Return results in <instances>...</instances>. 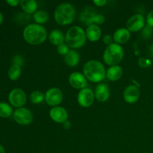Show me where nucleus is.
<instances>
[{
	"mask_svg": "<svg viewBox=\"0 0 153 153\" xmlns=\"http://www.w3.org/2000/svg\"><path fill=\"white\" fill-rule=\"evenodd\" d=\"M105 21V18L102 14H100V13H96L93 17V24H96V25H102Z\"/></svg>",
	"mask_w": 153,
	"mask_h": 153,
	"instance_id": "nucleus-27",
	"label": "nucleus"
},
{
	"mask_svg": "<svg viewBox=\"0 0 153 153\" xmlns=\"http://www.w3.org/2000/svg\"><path fill=\"white\" fill-rule=\"evenodd\" d=\"M122 76L123 69L119 65L111 66L106 71V78L111 82L119 80L122 77Z\"/></svg>",
	"mask_w": 153,
	"mask_h": 153,
	"instance_id": "nucleus-17",
	"label": "nucleus"
},
{
	"mask_svg": "<svg viewBox=\"0 0 153 153\" xmlns=\"http://www.w3.org/2000/svg\"><path fill=\"white\" fill-rule=\"evenodd\" d=\"M12 63L13 65H17L19 67H22L24 64V60L20 55H15L12 59Z\"/></svg>",
	"mask_w": 153,
	"mask_h": 153,
	"instance_id": "nucleus-29",
	"label": "nucleus"
},
{
	"mask_svg": "<svg viewBox=\"0 0 153 153\" xmlns=\"http://www.w3.org/2000/svg\"><path fill=\"white\" fill-rule=\"evenodd\" d=\"M13 118L16 123L21 126H27L33 121V114L26 108H19L16 109L13 113Z\"/></svg>",
	"mask_w": 153,
	"mask_h": 153,
	"instance_id": "nucleus-6",
	"label": "nucleus"
},
{
	"mask_svg": "<svg viewBox=\"0 0 153 153\" xmlns=\"http://www.w3.org/2000/svg\"><path fill=\"white\" fill-rule=\"evenodd\" d=\"M63 93L59 88H51L45 94V101L49 105L55 107L58 106L63 101Z\"/></svg>",
	"mask_w": 153,
	"mask_h": 153,
	"instance_id": "nucleus-8",
	"label": "nucleus"
},
{
	"mask_svg": "<svg viewBox=\"0 0 153 153\" xmlns=\"http://www.w3.org/2000/svg\"><path fill=\"white\" fill-rule=\"evenodd\" d=\"M69 46L65 43H63V44L60 45L57 47V52H58V54H60L61 55H64L65 56L69 52H70V49H69Z\"/></svg>",
	"mask_w": 153,
	"mask_h": 153,
	"instance_id": "nucleus-28",
	"label": "nucleus"
},
{
	"mask_svg": "<svg viewBox=\"0 0 153 153\" xmlns=\"http://www.w3.org/2000/svg\"><path fill=\"white\" fill-rule=\"evenodd\" d=\"M63 126H64V128H66V129H69V128H71V123H70V121L68 120L64 122V123H63Z\"/></svg>",
	"mask_w": 153,
	"mask_h": 153,
	"instance_id": "nucleus-35",
	"label": "nucleus"
},
{
	"mask_svg": "<svg viewBox=\"0 0 153 153\" xmlns=\"http://www.w3.org/2000/svg\"><path fill=\"white\" fill-rule=\"evenodd\" d=\"M85 33H86L87 39H88L91 42L98 41L102 35L101 28L96 24H91L88 25Z\"/></svg>",
	"mask_w": 153,
	"mask_h": 153,
	"instance_id": "nucleus-16",
	"label": "nucleus"
},
{
	"mask_svg": "<svg viewBox=\"0 0 153 153\" xmlns=\"http://www.w3.org/2000/svg\"><path fill=\"white\" fill-rule=\"evenodd\" d=\"M86 33L83 28L78 25L72 26L68 29L65 35V41L69 47L79 49L86 43Z\"/></svg>",
	"mask_w": 153,
	"mask_h": 153,
	"instance_id": "nucleus-4",
	"label": "nucleus"
},
{
	"mask_svg": "<svg viewBox=\"0 0 153 153\" xmlns=\"http://www.w3.org/2000/svg\"><path fill=\"white\" fill-rule=\"evenodd\" d=\"M146 23L153 28V10H151L146 16Z\"/></svg>",
	"mask_w": 153,
	"mask_h": 153,
	"instance_id": "nucleus-32",
	"label": "nucleus"
},
{
	"mask_svg": "<svg viewBox=\"0 0 153 153\" xmlns=\"http://www.w3.org/2000/svg\"><path fill=\"white\" fill-rule=\"evenodd\" d=\"M140 97V91L138 87L130 85L126 88L123 91V99L127 103L134 104Z\"/></svg>",
	"mask_w": 153,
	"mask_h": 153,
	"instance_id": "nucleus-13",
	"label": "nucleus"
},
{
	"mask_svg": "<svg viewBox=\"0 0 153 153\" xmlns=\"http://www.w3.org/2000/svg\"><path fill=\"white\" fill-rule=\"evenodd\" d=\"M83 74L90 82L100 83L106 77V70L100 61L91 60L83 66Z\"/></svg>",
	"mask_w": 153,
	"mask_h": 153,
	"instance_id": "nucleus-1",
	"label": "nucleus"
},
{
	"mask_svg": "<svg viewBox=\"0 0 153 153\" xmlns=\"http://www.w3.org/2000/svg\"><path fill=\"white\" fill-rule=\"evenodd\" d=\"M30 100L34 104H40L45 100V94L39 91H34L30 94Z\"/></svg>",
	"mask_w": 153,
	"mask_h": 153,
	"instance_id": "nucleus-25",
	"label": "nucleus"
},
{
	"mask_svg": "<svg viewBox=\"0 0 153 153\" xmlns=\"http://www.w3.org/2000/svg\"><path fill=\"white\" fill-rule=\"evenodd\" d=\"M131 32L126 28H118L113 35L114 41L117 44H124L129 40Z\"/></svg>",
	"mask_w": 153,
	"mask_h": 153,
	"instance_id": "nucleus-15",
	"label": "nucleus"
},
{
	"mask_svg": "<svg viewBox=\"0 0 153 153\" xmlns=\"http://www.w3.org/2000/svg\"><path fill=\"white\" fill-rule=\"evenodd\" d=\"M13 108L7 103L1 102H0V117L7 118L13 115Z\"/></svg>",
	"mask_w": 153,
	"mask_h": 153,
	"instance_id": "nucleus-23",
	"label": "nucleus"
},
{
	"mask_svg": "<svg viewBox=\"0 0 153 153\" xmlns=\"http://www.w3.org/2000/svg\"><path fill=\"white\" fill-rule=\"evenodd\" d=\"M20 6L23 11L28 14H34L37 9V3L34 0H21Z\"/></svg>",
	"mask_w": 153,
	"mask_h": 153,
	"instance_id": "nucleus-20",
	"label": "nucleus"
},
{
	"mask_svg": "<svg viewBox=\"0 0 153 153\" xmlns=\"http://www.w3.org/2000/svg\"><path fill=\"white\" fill-rule=\"evenodd\" d=\"M95 98L100 102H105L110 97V89L106 84L100 83L97 85L94 91Z\"/></svg>",
	"mask_w": 153,
	"mask_h": 153,
	"instance_id": "nucleus-14",
	"label": "nucleus"
},
{
	"mask_svg": "<svg viewBox=\"0 0 153 153\" xmlns=\"http://www.w3.org/2000/svg\"><path fill=\"white\" fill-rule=\"evenodd\" d=\"M102 41L105 44L109 46V45H111L112 43H114V38L111 34H105V35L103 36Z\"/></svg>",
	"mask_w": 153,
	"mask_h": 153,
	"instance_id": "nucleus-31",
	"label": "nucleus"
},
{
	"mask_svg": "<svg viewBox=\"0 0 153 153\" xmlns=\"http://www.w3.org/2000/svg\"><path fill=\"white\" fill-rule=\"evenodd\" d=\"M49 116L54 122L57 123H64L67 120L68 113L67 110L61 106H55L49 111Z\"/></svg>",
	"mask_w": 153,
	"mask_h": 153,
	"instance_id": "nucleus-12",
	"label": "nucleus"
},
{
	"mask_svg": "<svg viewBox=\"0 0 153 153\" xmlns=\"http://www.w3.org/2000/svg\"><path fill=\"white\" fill-rule=\"evenodd\" d=\"M96 12L94 10H91L90 8H86L84 11H82L80 14V19L85 25H91L93 24V17L96 14Z\"/></svg>",
	"mask_w": 153,
	"mask_h": 153,
	"instance_id": "nucleus-21",
	"label": "nucleus"
},
{
	"mask_svg": "<svg viewBox=\"0 0 153 153\" xmlns=\"http://www.w3.org/2000/svg\"><path fill=\"white\" fill-rule=\"evenodd\" d=\"M93 2L95 5L98 6V7H102L107 3V1L106 0H94Z\"/></svg>",
	"mask_w": 153,
	"mask_h": 153,
	"instance_id": "nucleus-33",
	"label": "nucleus"
},
{
	"mask_svg": "<svg viewBox=\"0 0 153 153\" xmlns=\"http://www.w3.org/2000/svg\"><path fill=\"white\" fill-rule=\"evenodd\" d=\"M0 153H5V149L1 144H0Z\"/></svg>",
	"mask_w": 153,
	"mask_h": 153,
	"instance_id": "nucleus-37",
	"label": "nucleus"
},
{
	"mask_svg": "<svg viewBox=\"0 0 153 153\" xmlns=\"http://www.w3.org/2000/svg\"><path fill=\"white\" fill-rule=\"evenodd\" d=\"M69 83L73 88L82 90L87 88L88 79L85 78L83 73H81L79 72H74L69 76Z\"/></svg>",
	"mask_w": 153,
	"mask_h": 153,
	"instance_id": "nucleus-11",
	"label": "nucleus"
},
{
	"mask_svg": "<svg viewBox=\"0 0 153 153\" xmlns=\"http://www.w3.org/2000/svg\"><path fill=\"white\" fill-rule=\"evenodd\" d=\"M124 51L122 46L117 43H112L107 46L103 53V60L107 65L115 66L122 61Z\"/></svg>",
	"mask_w": 153,
	"mask_h": 153,
	"instance_id": "nucleus-5",
	"label": "nucleus"
},
{
	"mask_svg": "<svg viewBox=\"0 0 153 153\" xmlns=\"http://www.w3.org/2000/svg\"><path fill=\"white\" fill-rule=\"evenodd\" d=\"M149 55H150V56L152 57V58H153V45L149 48Z\"/></svg>",
	"mask_w": 153,
	"mask_h": 153,
	"instance_id": "nucleus-36",
	"label": "nucleus"
},
{
	"mask_svg": "<svg viewBox=\"0 0 153 153\" xmlns=\"http://www.w3.org/2000/svg\"><path fill=\"white\" fill-rule=\"evenodd\" d=\"M49 40L52 44L58 46L64 43L65 37L61 31L58 29H54L49 34Z\"/></svg>",
	"mask_w": 153,
	"mask_h": 153,
	"instance_id": "nucleus-18",
	"label": "nucleus"
},
{
	"mask_svg": "<svg viewBox=\"0 0 153 153\" xmlns=\"http://www.w3.org/2000/svg\"><path fill=\"white\" fill-rule=\"evenodd\" d=\"M47 37V31L41 25L34 23L26 25L23 30V38L31 45L43 43Z\"/></svg>",
	"mask_w": 153,
	"mask_h": 153,
	"instance_id": "nucleus-2",
	"label": "nucleus"
},
{
	"mask_svg": "<svg viewBox=\"0 0 153 153\" xmlns=\"http://www.w3.org/2000/svg\"><path fill=\"white\" fill-rule=\"evenodd\" d=\"M21 73H22L21 67L17 65H12L9 68L8 72H7V76L11 81H16L21 76Z\"/></svg>",
	"mask_w": 153,
	"mask_h": 153,
	"instance_id": "nucleus-24",
	"label": "nucleus"
},
{
	"mask_svg": "<svg viewBox=\"0 0 153 153\" xmlns=\"http://www.w3.org/2000/svg\"><path fill=\"white\" fill-rule=\"evenodd\" d=\"M33 19H34L36 23L39 24V25L44 24L49 20V14L45 10H37L33 14Z\"/></svg>",
	"mask_w": 153,
	"mask_h": 153,
	"instance_id": "nucleus-22",
	"label": "nucleus"
},
{
	"mask_svg": "<svg viewBox=\"0 0 153 153\" xmlns=\"http://www.w3.org/2000/svg\"><path fill=\"white\" fill-rule=\"evenodd\" d=\"M95 99L94 92L89 88L80 90L78 94L77 101L79 105L83 108H88L93 104Z\"/></svg>",
	"mask_w": 153,
	"mask_h": 153,
	"instance_id": "nucleus-10",
	"label": "nucleus"
},
{
	"mask_svg": "<svg viewBox=\"0 0 153 153\" xmlns=\"http://www.w3.org/2000/svg\"><path fill=\"white\" fill-rule=\"evenodd\" d=\"M138 64L140 65V67L146 68V67H150V65L152 64V62L149 59H147V58H140L138 61Z\"/></svg>",
	"mask_w": 153,
	"mask_h": 153,
	"instance_id": "nucleus-30",
	"label": "nucleus"
},
{
	"mask_svg": "<svg viewBox=\"0 0 153 153\" xmlns=\"http://www.w3.org/2000/svg\"><path fill=\"white\" fill-rule=\"evenodd\" d=\"M145 22L146 19L144 16L140 13H136L127 20L126 28L130 32H137L143 29Z\"/></svg>",
	"mask_w": 153,
	"mask_h": 153,
	"instance_id": "nucleus-9",
	"label": "nucleus"
},
{
	"mask_svg": "<svg viewBox=\"0 0 153 153\" xmlns=\"http://www.w3.org/2000/svg\"><path fill=\"white\" fill-rule=\"evenodd\" d=\"M76 15V9L73 4L70 3H62L55 9L54 17L57 23L61 25H67L74 21Z\"/></svg>",
	"mask_w": 153,
	"mask_h": 153,
	"instance_id": "nucleus-3",
	"label": "nucleus"
},
{
	"mask_svg": "<svg viewBox=\"0 0 153 153\" xmlns=\"http://www.w3.org/2000/svg\"><path fill=\"white\" fill-rule=\"evenodd\" d=\"M64 61L69 67H76L80 61V56L75 50H70V52L64 56Z\"/></svg>",
	"mask_w": 153,
	"mask_h": 153,
	"instance_id": "nucleus-19",
	"label": "nucleus"
},
{
	"mask_svg": "<svg viewBox=\"0 0 153 153\" xmlns=\"http://www.w3.org/2000/svg\"><path fill=\"white\" fill-rule=\"evenodd\" d=\"M6 2L12 7H16V5L20 4V1H19V0H7Z\"/></svg>",
	"mask_w": 153,
	"mask_h": 153,
	"instance_id": "nucleus-34",
	"label": "nucleus"
},
{
	"mask_svg": "<svg viewBox=\"0 0 153 153\" xmlns=\"http://www.w3.org/2000/svg\"><path fill=\"white\" fill-rule=\"evenodd\" d=\"M3 20H4V17H3V14L0 12V25L2 23Z\"/></svg>",
	"mask_w": 153,
	"mask_h": 153,
	"instance_id": "nucleus-38",
	"label": "nucleus"
},
{
	"mask_svg": "<svg viewBox=\"0 0 153 153\" xmlns=\"http://www.w3.org/2000/svg\"><path fill=\"white\" fill-rule=\"evenodd\" d=\"M27 100L25 91L21 88H14L8 95V101L13 107L22 108L25 104Z\"/></svg>",
	"mask_w": 153,
	"mask_h": 153,
	"instance_id": "nucleus-7",
	"label": "nucleus"
},
{
	"mask_svg": "<svg viewBox=\"0 0 153 153\" xmlns=\"http://www.w3.org/2000/svg\"><path fill=\"white\" fill-rule=\"evenodd\" d=\"M152 34V27L149 25H146L141 30V35L143 39L150 38Z\"/></svg>",
	"mask_w": 153,
	"mask_h": 153,
	"instance_id": "nucleus-26",
	"label": "nucleus"
}]
</instances>
